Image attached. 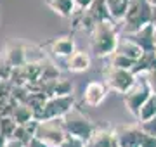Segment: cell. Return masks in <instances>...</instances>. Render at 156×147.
Masks as SVG:
<instances>
[{
    "label": "cell",
    "mask_w": 156,
    "mask_h": 147,
    "mask_svg": "<svg viewBox=\"0 0 156 147\" xmlns=\"http://www.w3.org/2000/svg\"><path fill=\"white\" fill-rule=\"evenodd\" d=\"M44 2H45V5L50 7L61 17H71L75 14V11H76L75 0H44Z\"/></svg>",
    "instance_id": "obj_16"
},
{
    "label": "cell",
    "mask_w": 156,
    "mask_h": 147,
    "mask_svg": "<svg viewBox=\"0 0 156 147\" xmlns=\"http://www.w3.org/2000/svg\"><path fill=\"white\" fill-rule=\"evenodd\" d=\"M5 142H7V138L0 135V147H5Z\"/></svg>",
    "instance_id": "obj_30"
},
{
    "label": "cell",
    "mask_w": 156,
    "mask_h": 147,
    "mask_svg": "<svg viewBox=\"0 0 156 147\" xmlns=\"http://www.w3.org/2000/svg\"><path fill=\"white\" fill-rule=\"evenodd\" d=\"M12 116H14L16 125H26L35 119V111L30 108L28 104H17L16 108H14Z\"/></svg>",
    "instance_id": "obj_18"
},
{
    "label": "cell",
    "mask_w": 156,
    "mask_h": 147,
    "mask_svg": "<svg viewBox=\"0 0 156 147\" xmlns=\"http://www.w3.org/2000/svg\"><path fill=\"white\" fill-rule=\"evenodd\" d=\"M71 92H73L71 81H68V80H64V78L56 80V81H54V90H52L54 95L64 97V95H71Z\"/></svg>",
    "instance_id": "obj_20"
},
{
    "label": "cell",
    "mask_w": 156,
    "mask_h": 147,
    "mask_svg": "<svg viewBox=\"0 0 156 147\" xmlns=\"http://www.w3.org/2000/svg\"><path fill=\"white\" fill-rule=\"evenodd\" d=\"M146 80H147V83H149L151 94H156V69H154V71L146 73Z\"/></svg>",
    "instance_id": "obj_24"
},
{
    "label": "cell",
    "mask_w": 156,
    "mask_h": 147,
    "mask_svg": "<svg viewBox=\"0 0 156 147\" xmlns=\"http://www.w3.org/2000/svg\"><path fill=\"white\" fill-rule=\"evenodd\" d=\"M116 54H122V56L128 57V59H132V61H139L140 56L144 54V50L140 49L137 43H135L134 40H130L127 36V38H120V42H118V47H116Z\"/></svg>",
    "instance_id": "obj_14"
},
{
    "label": "cell",
    "mask_w": 156,
    "mask_h": 147,
    "mask_svg": "<svg viewBox=\"0 0 156 147\" xmlns=\"http://www.w3.org/2000/svg\"><path fill=\"white\" fill-rule=\"evenodd\" d=\"M104 80H106V85L111 88V90L118 92V94H127L128 88L134 85L135 81V74L128 69H122L116 68V66H108L104 69Z\"/></svg>",
    "instance_id": "obj_7"
},
{
    "label": "cell",
    "mask_w": 156,
    "mask_h": 147,
    "mask_svg": "<svg viewBox=\"0 0 156 147\" xmlns=\"http://www.w3.org/2000/svg\"><path fill=\"white\" fill-rule=\"evenodd\" d=\"M120 42L116 29V21H99L90 29V52L95 57H106L115 54Z\"/></svg>",
    "instance_id": "obj_1"
},
{
    "label": "cell",
    "mask_w": 156,
    "mask_h": 147,
    "mask_svg": "<svg viewBox=\"0 0 156 147\" xmlns=\"http://www.w3.org/2000/svg\"><path fill=\"white\" fill-rule=\"evenodd\" d=\"M139 126L144 135H153L156 137V116L154 118H149L146 121H139Z\"/></svg>",
    "instance_id": "obj_22"
},
{
    "label": "cell",
    "mask_w": 156,
    "mask_h": 147,
    "mask_svg": "<svg viewBox=\"0 0 156 147\" xmlns=\"http://www.w3.org/2000/svg\"><path fill=\"white\" fill-rule=\"evenodd\" d=\"M5 147H26L23 142H19V140H16V138H7V142H5Z\"/></svg>",
    "instance_id": "obj_28"
},
{
    "label": "cell",
    "mask_w": 156,
    "mask_h": 147,
    "mask_svg": "<svg viewBox=\"0 0 156 147\" xmlns=\"http://www.w3.org/2000/svg\"><path fill=\"white\" fill-rule=\"evenodd\" d=\"M147 2H149V4H151L153 7H156V0H147Z\"/></svg>",
    "instance_id": "obj_31"
},
{
    "label": "cell",
    "mask_w": 156,
    "mask_h": 147,
    "mask_svg": "<svg viewBox=\"0 0 156 147\" xmlns=\"http://www.w3.org/2000/svg\"><path fill=\"white\" fill-rule=\"evenodd\" d=\"M66 135L68 133H66V130H64L62 118L38 121L37 132H35V137H37L38 140H42L44 144H47L49 147H59Z\"/></svg>",
    "instance_id": "obj_5"
},
{
    "label": "cell",
    "mask_w": 156,
    "mask_h": 147,
    "mask_svg": "<svg viewBox=\"0 0 156 147\" xmlns=\"http://www.w3.org/2000/svg\"><path fill=\"white\" fill-rule=\"evenodd\" d=\"M151 95V88H149V83L146 80V74H139L135 76V81L134 85L128 88V92L125 94V106H127L128 113L132 116H139V111Z\"/></svg>",
    "instance_id": "obj_4"
},
{
    "label": "cell",
    "mask_w": 156,
    "mask_h": 147,
    "mask_svg": "<svg viewBox=\"0 0 156 147\" xmlns=\"http://www.w3.org/2000/svg\"><path fill=\"white\" fill-rule=\"evenodd\" d=\"M62 125H64V130H66L68 135L78 137L82 140H87L92 135V132L95 130V126L90 121V118L85 113H82L78 108H73L62 118Z\"/></svg>",
    "instance_id": "obj_3"
},
{
    "label": "cell",
    "mask_w": 156,
    "mask_h": 147,
    "mask_svg": "<svg viewBox=\"0 0 156 147\" xmlns=\"http://www.w3.org/2000/svg\"><path fill=\"white\" fill-rule=\"evenodd\" d=\"M154 116H156V94H151L149 99L142 104L137 119H139V121H146V119L154 118Z\"/></svg>",
    "instance_id": "obj_19"
},
{
    "label": "cell",
    "mask_w": 156,
    "mask_h": 147,
    "mask_svg": "<svg viewBox=\"0 0 156 147\" xmlns=\"http://www.w3.org/2000/svg\"><path fill=\"white\" fill-rule=\"evenodd\" d=\"M154 31H156L154 26L147 24L140 31H137L134 35H127V36L130 40H134L144 52H151V50H154Z\"/></svg>",
    "instance_id": "obj_13"
},
{
    "label": "cell",
    "mask_w": 156,
    "mask_h": 147,
    "mask_svg": "<svg viewBox=\"0 0 156 147\" xmlns=\"http://www.w3.org/2000/svg\"><path fill=\"white\" fill-rule=\"evenodd\" d=\"M90 62H92V59H90V54L85 50H75L71 54V56L66 59V68L68 71H71V73H83V71H87V69L90 68Z\"/></svg>",
    "instance_id": "obj_12"
},
{
    "label": "cell",
    "mask_w": 156,
    "mask_h": 147,
    "mask_svg": "<svg viewBox=\"0 0 156 147\" xmlns=\"http://www.w3.org/2000/svg\"><path fill=\"white\" fill-rule=\"evenodd\" d=\"M26 147H49V145H47V144H44L42 140H38L37 137H33V138L26 144Z\"/></svg>",
    "instance_id": "obj_27"
},
{
    "label": "cell",
    "mask_w": 156,
    "mask_h": 147,
    "mask_svg": "<svg viewBox=\"0 0 156 147\" xmlns=\"http://www.w3.org/2000/svg\"><path fill=\"white\" fill-rule=\"evenodd\" d=\"M140 147H156V137L144 135L142 137V142H140Z\"/></svg>",
    "instance_id": "obj_25"
},
{
    "label": "cell",
    "mask_w": 156,
    "mask_h": 147,
    "mask_svg": "<svg viewBox=\"0 0 156 147\" xmlns=\"http://www.w3.org/2000/svg\"><path fill=\"white\" fill-rule=\"evenodd\" d=\"M59 147H85V140L78 138V137H73V135H66Z\"/></svg>",
    "instance_id": "obj_23"
},
{
    "label": "cell",
    "mask_w": 156,
    "mask_h": 147,
    "mask_svg": "<svg viewBox=\"0 0 156 147\" xmlns=\"http://www.w3.org/2000/svg\"><path fill=\"white\" fill-rule=\"evenodd\" d=\"M154 50H156V31H154Z\"/></svg>",
    "instance_id": "obj_32"
},
{
    "label": "cell",
    "mask_w": 156,
    "mask_h": 147,
    "mask_svg": "<svg viewBox=\"0 0 156 147\" xmlns=\"http://www.w3.org/2000/svg\"><path fill=\"white\" fill-rule=\"evenodd\" d=\"M85 147H118L115 128H95L85 140Z\"/></svg>",
    "instance_id": "obj_9"
},
{
    "label": "cell",
    "mask_w": 156,
    "mask_h": 147,
    "mask_svg": "<svg viewBox=\"0 0 156 147\" xmlns=\"http://www.w3.org/2000/svg\"><path fill=\"white\" fill-rule=\"evenodd\" d=\"M104 97H106V87H104V83H101V81H90L89 85L85 87L83 102L87 106H90V108L99 106L101 102L104 101Z\"/></svg>",
    "instance_id": "obj_11"
},
{
    "label": "cell",
    "mask_w": 156,
    "mask_h": 147,
    "mask_svg": "<svg viewBox=\"0 0 156 147\" xmlns=\"http://www.w3.org/2000/svg\"><path fill=\"white\" fill-rule=\"evenodd\" d=\"M151 24L154 26L156 29V7H153V14H151Z\"/></svg>",
    "instance_id": "obj_29"
},
{
    "label": "cell",
    "mask_w": 156,
    "mask_h": 147,
    "mask_svg": "<svg viewBox=\"0 0 156 147\" xmlns=\"http://www.w3.org/2000/svg\"><path fill=\"white\" fill-rule=\"evenodd\" d=\"M153 5L147 0H128V7L122 23V29L125 35H134L137 31L151 24Z\"/></svg>",
    "instance_id": "obj_2"
},
{
    "label": "cell",
    "mask_w": 156,
    "mask_h": 147,
    "mask_svg": "<svg viewBox=\"0 0 156 147\" xmlns=\"http://www.w3.org/2000/svg\"><path fill=\"white\" fill-rule=\"evenodd\" d=\"M115 135L118 147H140L144 133L139 125H120L115 128Z\"/></svg>",
    "instance_id": "obj_8"
},
{
    "label": "cell",
    "mask_w": 156,
    "mask_h": 147,
    "mask_svg": "<svg viewBox=\"0 0 156 147\" xmlns=\"http://www.w3.org/2000/svg\"><path fill=\"white\" fill-rule=\"evenodd\" d=\"M92 4H94V0H75L76 11H87Z\"/></svg>",
    "instance_id": "obj_26"
},
{
    "label": "cell",
    "mask_w": 156,
    "mask_h": 147,
    "mask_svg": "<svg viewBox=\"0 0 156 147\" xmlns=\"http://www.w3.org/2000/svg\"><path fill=\"white\" fill-rule=\"evenodd\" d=\"M45 47H47L54 56L64 57V59H68V57L75 52V42H73L71 36H56V38L50 40Z\"/></svg>",
    "instance_id": "obj_10"
},
{
    "label": "cell",
    "mask_w": 156,
    "mask_h": 147,
    "mask_svg": "<svg viewBox=\"0 0 156 147\" xmlns=\"http://www.w3.org/2000/svg\"><path fill=\"white\" fill-rule=\"evenodd\" d=\"M154 69H156V50H151V52H144L139 61H135L132 73L135 76H139V74H146L149 71H154Z\"/></svg>",
    "instance_id": "obj_15"
},
{
    "label": "cell",
    "mask_w": 156,
    "mask_h": 147,
    "mask_svg": "<svg viewBox=\"0 0 156 147\" xmlns=\"http://www.w3.org/2000/svg\"><path fill=\"white\" fill-rule=\"evenodd\" d=\"M111 66H116V68H122V69H128V71H132L135 66V61L132 59H128V57L122 56V54H113V59H111Z\"/></svg>",
    "instance_id": "obj_21"
},
{
    "label": "cell",
    "mask_w": 156,
    "mask_h": 147,
    "mask_svg": "<svg viewBox=\"0 0 156 147\" xmlns=\"http://www.w3.org/2000/svg\"><path fill=\"white\" fill-rule=\"evenodd\" d=\"M73 108H75L73 106V95H64V97L54 95L50 99H47L45 106L35 114V119L37 121H45V119L64 118Z\"/></svg>",
    "instance_id": "obj_6"
},
{
    "label": "cell",
    "mask_w": 156,
    "mask_h": 147,
    "mask_svg": "<svg viewBox=\"0 0 156 147\" xmlns=\"http://www.w3.org/2000/svg\"><path fill=\"white\" fill-rule=\"evenodd\" d=\"M106 5H108V11H109V16H111L113 21L120 23L127 12V7H128V0H106Z\"/></svg>",
    "instance_id": "obj_17"
}]
</instances>
